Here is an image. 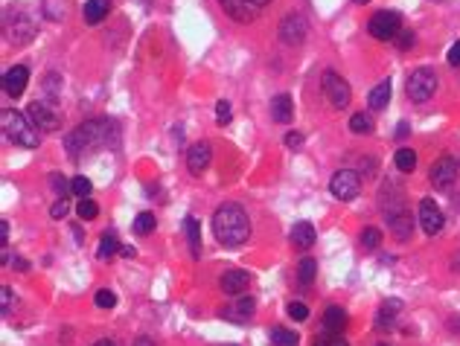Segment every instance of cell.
<instances>
[{"mask_svg":"<svg viewBox=\"0 0 460 346\" xmlns=\"http://www.w3.org/2000/svg\"><path fill=\"white\" fill-rule=\"evenodd\" d=\"M117 143H120V128H117V123L108 116L88 119V123L73 128L70 134L64 137V145H68L70 157H82V152H94V149H102V145H117Z\"/></svg>","mask_w":460,"mask_h":346,"instance_id":"cell-1","label":"cell"},{"mask_svg":"<svg viewBox=\"0 0 460 346\" xmlns=\"http://www.w3.org/2000/svg\"><path fill=\"white\" fill-rule=\"evenodd\" d=\"M213 233L225 247H242L251 236V218L239 204H221L213 212Z\"/></svg>","mask_w":460,"mask_h":346,"instance_id":"cell-2","label":"cell"},{"mask_svg":"<svg viewBox=\"0 0 460 346\" xmlns=\"http://www.w3.org/2000/svg\"><path fill=\"white\" fill-rule=\"evenodd\" d=\"M0 123H3L6 137L15 143V145H23V149H38L41 137H38V128L32 125L30 116L18 114L15 108H3V114H0Z\"/></svg>","mask_w":460,"mask_h":346,"instance_id":"cell-3","label":"cell"},{"mask_svg":"<svg viewBox=\"0 0 460 346\" xmlns=\"http://www.w3.org/2000/svg\"><path fill=\"white\" fill-rule=\"evenodd\" d=\"M321 90H323L326 102H330L335 111H344L347 105H350V99H352V90H350V85H347V79L338 76L335 70H326V73H323Z\"/></svg>","mask_w":460,"mask_h":346,"instance_id":"cell-4","label":"cell"},{"mask_svg":"<svg viewBox=\"0 0 460 346\" xmlns=\"http://www.w3.org/2000/svg\"><path fill=\"white\" fill-rule=\"evenodd\" d=\"M367 32H370L376 41H393V38L402 32V15L393 12V9L376 12V15L370 18V23H367Z\"/></svg>","mask_w":460,"mask_h":346,"instance_id":"cell-5","label":"cell"},{"mask_svg":"<svg viewBox=\"0 0 460 346\" xmlns=\"http://www.w3.org/2000/svg\"><path fill=\"white\" fill-rule=\"evenodd\" d=\"M405 90H408L411 102H428L431 96H434V90H437V73H434V70H428V68H417V70H411Z\"/></svg>","mask_w":460,"mask_h":346,"instance_id":"cell-6","label":"cell"},{"mask_svg":"<svg viewBox=\"0 0 460 346\" xmlns=\"http://www.w3.org/2000/svg\"><path fill=\"white\" fill-rule=\"evenodd\" d=\"M280 41L288 47H300L309 38V21L300 12H288V15L280 21Z\"/></svg>","mask_w":460,"mask_h":346,"instance_id":"cell-7","label":"cell"},{"mask_svg":"<svg viewBox=\"0 0 460 346\" xmlns=\"http://www.w3.org/2000/svg\"><path fill=\"white\" fill-rule=\"evenodd\" d=\"M330 192L341 201H352V198H359L361 192V175L352 169H338L332 181H330Z\"/></svg>","mask_w":460,"mask_h":346,"instance_id":"cell-8","label":"cell"},{"mask_svg":"<svg viewBox=\"0 0 460 346\" xmlns=\"http://www.w3.org/2000/svg\"><path fill=\"white\" fill-rule=\"evenodd\" d=\"M268 3L271 0H221V9H225L228 18L236 23H251V21H257L259 9Z\"/></svg>","mask_w":460,"mask_h":346,"instance_id":"cell-9","label":"cell"},{"mask_svg":"<svg viewBox=\"0 0 460 346\" xmlns=\"http://www.w3.org/2000/svg\"><path fill=\"white\" fill-rule=\"evenodd\" d=\"M457 161L454 157H449V154H443L440 161L431 166V172H428V181H431V186L434 190H449V186L457 181Z\"/></svg>","mask_w":460,"mask_h":346,"instance_id":"cell-10","label":"cell"},{"mask_svg":"<svg viewBox=\"0 0 460 346\" xmlns=\"http://www.w3.org/2000/svg\"><path fill=\"white\" fill-rule=\"evenodd\" d=\"M443 224H446L443 210L434 204V198H423V201H419V227L428 236H437L443 230Z\"/></svg>","mask_w":460,"mask_h":346,"instance_id":"cell-11","label":"cell"},{"mask_svg":"<svg viewBox=\"0 0 460 346\" xmlns=\"http://www.w3.org/2000/svg\"><path fill=\"white\" fill-rule=\"evenodd\" d=\"M26 116L32 119V125L35 128H41V131H59V114L52 111V105L47 102H32L30 108H26Z\"/></svg>","mask_w":460,"mask_h":346,"instance_id":"cell-12","label":"cell"},{"mask_svg":"<svg viewBox=\"0 0 460 346\" xmlns=\"http://www.w3.org/2000/svg\"><path fill=\"white\" fill-rule=\"evenodd\" d=\"M26 82H30V70H26L23 64H15L12 70H6V73H3V90H6V96L18 99L21 93L26 90Z\"/></svg>","mask_w":460,"mask_h":346,"instance_id":"cell-13","label":"cell"},{"mask_svg":"<svg viewBox=\"0 0 460 346\" xmlns=\"http://www.w3.org/2000/svg\"><path fill=\"white\" fill-rule=\"evenodd\" d=\"M219 285L225 294L230 297H239L248 291V285H251V276H248V271H239V268H233V271H225V276L219 279Z\"/></svg>","mask_w":460,"mask_h":346,"instance_id":"cell-14","label":"cell"},{"mask_svg":"<svg viewBox=\"0 0 460 346\" xmlns=\"http://www.w3.org/2000/svg\"><path fill=\"white\" fill-rule=\"evenodd\" d=\"M388 230L390 236L397 238V242H408V238L414 236V218L411 212H393V216H388Z\"/></svg>","mask_w":460,"mask_h":346,"instance_id":"cell-15","label":"cell"},{"mask_svg":"<svg viewBox=\"0 0 460 346\" xmlns=\"http://www.w3.org/2000/svg\"><path fill=\"white\" fill-rule=\"evenodd\" d=\"M210 157H213L210 143H195L192 149L187 152V169L192 172V175H201V172L210 166Z\"/></svg>","mask_w":460,"mask_h":346,"instance_id":"cell-16","label":"cell"},{"mask_svg":"<svg viewBox=\"0 0 460 346\" xmlns=\"http://www.w3.org/2000/svg\"><path fill=\"white\" fill-rule=\"evenodd\" d=\"M6 35H9V44H26V41H32V35H35V26L32 21L26 18V15H15V26H6Z\"/></svg>","mask_w":460,"mask_h":346,"instance_id":"cell-17","label":"cell"},{"mask_svg":"<svg viewBox=\"0 0 460 346\" xmlns=\"http://www.w3.org/2000/svg\"><path fill=\"white\" fill-rule=\"evenodd\" d=\"M323 332H330V335H341V332L347 329V312L341 309V305H330V309L323 312Z\"/></svg>","mask_w":460,"mask_h":346,"instance_id":"cell-18","label":"cell"},{"mask_svg":"<svg viewBox=\"0 0 460 346\" xmlns=\"http://www.w3.org/2000/svg\"><path fill=\"white\" fill-rule=\"evenodd\" d=\"M183 233H187L192 259H201V221L195 216H187V218H183Z\"/></svg>","mask_w":460,"mask_h":346,"instance_id":"cell-19","label":"cell"},{"mask_svg":"<svg viewBox=\"0 0 460 346\" xmlns=\"http://www.w3.org/2000/svg\"><path fill=\"white\" fill-rule=\"evenodd\" d=\"M288 238H292V245L297 250H309L314 245V227H312V221H297L292 233H288Z\"/></svg>","mask_w":460,"mask_h":346,"instance_id":"cell-20","label":"cell"},{"mask_svg":"<svg viewBox=\"0 0 460 346\" xmlns=\"http://www.w3.org/2000/svg\"><path fill=\"white\" fill-rule=\"evenodd\" d=\"M292 114H294V105H292V96L288 93H280V96H274L271 99V116H274V123H292Z\"/></svg>","mask_w":460,"mask_h":346,"instance_id":"cell-21","label":"cell"},{"mask_svg":"<svg viewBox=\"0 0 460 346\" xmlns=\"http://www.w3.org/2000/svg\"><path fill=\"white\" fill-rule=\"evenodd\" d=\"M399 312H402V303L399 300H388L382 309L376 312V329H393L397 326V317H399Z\"/></svg>","mask_w":460,"mask_h":346,"instance_id":"cell-22","label":"cell"},{"mask_svg":"<svg viewBox=\"0 0 460 346\" xmlns=\"http://www.w3.org/2000/svg\"><path fill=\"white\" fill-rule=\"evenodd\" d=\"M390 93H393L390 79H385V82H379V85L370 90V96H367V105H370L373 111H385L388 102H390Z\"/></svg>","mask_w":460,"mask_h":346,"instance_id":"cell-23","label":"cell"},{"mask_svg":"<svg viewBox=\"0 0 460 346\" xmlns=\"http://www.w3.org/2000/svg\"><path fill=\"white\" fill-rule=\"evenodd\" d=\"M108 12H111V0H88L82 9V18H85V23H99Z\"/></svg>","mask_w":460,"mask_h":346,"instance_id":"cell-24","label":"cell"},{"mask_svg":"<svg viewBox=\"0 0 460 346\" xmlns=\"http://www.w3.org/2000/svg\"><path fill=\"white\" fill-rule=\"evenodd\" d=\"M350 131H352V134H373V116L364 114V111L352 114L350 116Z\"/></svg>","mask_w":460,"mask_h":346,"instance_id":"cell-25","label":"cell"},{"mask_svg":"<svg viewBox=\"0 0 460 346\" xmlns=\"http://www.w3.org/2000/svg\"><path fill=\"white\" fill-rule=\"evenodd\" d=\"M314 274H318V262L314 259H300V265H297V283L300 285H312L314 283Z\"/></svg>","mask_w":460,"mask_h":346,"instance_id":"cell-26","label":"cell"},{"mask_svg":"<svg viewBox=\"0 0 460 346\" xmlns=\"http://www.w3.org/2000/svg\"><path fill=\"white\" fill-rule=\"evenodd\" d=\"M393 163H397L399 172H414L417 169V152L408 149V145H402V149L397 152V157H393Z\"/></svg>","mask_w":460,"mask_h":346,"instance_id":"cell-27","label":"cell"},{"mask_svg":"<svg viewBox=\"0 0 460 346\" xmlns=\"http://www.w3.org/2000/svg\"><path fill=\"white\" fill-rule=\"evenodd\" d=\"M271 343H274V346H297V343H300V338L294 335L292 329L274 326V329H271Z\"/></svg>","mask_w":460,"mask_h":346,"instance_id":"cell-28","label":"cell"},{"mask_svg":"<svg viewBox=\"0 0 460 346\" xmlns=\"http://www.w3.org/2000/svg\"><path fill=\"white\" fill-rule=\"evenodd\" d=\"M120 247H123V245L117 242V236H114L111 230L99 236V259H111V256H114Z\"/></svg>","mask_w":460,"mask_h":346,"instance_id":"cell-29","label":"cell"},{"mask_svg":"<svg viewBox=\"0 0 460 346\" xmlns=\"http://www.w3.org/2000/svg\"><path fill=\"white\" fill-rule=\"evenodd\" d=\"M251 312H254V300H251V297H245V300L236 303L233 309L221 312V314H225V317H233V320H248V317H251Z\"/></svg>","mask_w":460,"mask_h":346,"instance_id":"cell-30","label":"cell"},{"mask_svg":"<svg viewBox=\"0 0 460 346\" xmlns=\"http://www.w3.org/2000/svg\"><path fill=\"white\" fill-rule=\"evenodd\" d=\"M76 212H79V218H82V221H90V218L99 216V207H97V201H90V198H79Z\"/></svg>","mask_w":460,"mask_h":346,"instance_id":"cell-31","label":"cell"},{"mask_svg":"<svg viewBox=\"0 0 460 346\" xmlns=\"http://www.w3.org/2000/svg\"><path fill=\"white\" fill-rule=\"evenodd\" d=\"M379 245H382V230L364 227V230H361V247H364V250H376Z\"/></svg>","mask_w":460,"mask_h":346,"instance_id":"cell-32","label":"cell"},{"mask_svg":"<svg viewBox=\"0 0 460 346\" xmlns=\"http://www.w3.org/2000/svg\"><path fill=\"white\" fill-rule=\"evenodd\" d=\"M154 216H152V212H140V216L134 218V233L137 236H149L152 230H154Z\"/></svg>","mask_w":460,"mask_h":346,"instance_id":"cell-33","label":"cell"},{"mask_svg":"<svg viewBox=\"0 0 460 346\" xmlns=\"http://www.w3.org/2000/svg\"><path fill=\"white\" fill-rule=\"evenodd\" d=\"M90 190H94V186H90V181H88L85 175H79V178L70 181V192H73L76 198H90Z\"/></svg>","mask_w":460,"mask_h":346,"instance_id":"cell-34","label":"cell"},{"mask_svg":"<svg viewBox=\"0 0 460 346\" xmlns=\"http://www.w3.org/2000/svg\"><path fill=\"white\" fill-rule=\"evenodd\" d=\"M94 300H97L99 309H114V305H117V294H114L111 288H99Z\"/></svg>","mask_w":460,"mask_h":346,"instance_id":"cell-35","label":"cell"},{"mask_svg":"<svg viewBox=\"0 0 460 346\" xmlns=\"http://www.w3.org/2000/svg\"><path fill=\"white\" fill-rule=\"evenodd\" d=\"M44 90L50 93L52 99H56L59 93H61V76H59V73H47V79H44Z\"/></svg>","mask_w":460,"mask_h":346,"instance_id":"cell-36","label":"cell"},{"mask_svg":"<svg viewBox=\"0 0 460 346\" xmlns=\"http://www.w3.org/2000/svg\"><path fill=\"white\" fill-rule=\"evenodd\" d=\"M286 312H288V317H292V320H297V323H303L306 317H309V309H306L303 303H288Z\"/></svg>","mask_w":460,"mask_h":346,"instance_id":"cell-37","label":"cell"},{"mask_svg":"<svg viewBox=\"0 0 460 346\" xmlns=\"http://www.w3.org/2000/svg\"><path fill=\"white\" fill-rule=\"evenodd\" d=\"M393 41H397V47H399V50H411V47L417 44V35H414L411 30H405V32H399L397 38H393Z\"/></svg>","mask_w":460,"mask_h":346,"instance_id":"cell-38","label":"cell"},{"mask_svg":"<svg viewBox=\"0 0 460 346\" xmlns=\"http://www.w3.org/2000/svg\"><path fill=\"white\" fill-rule=\"evenodd\" d=\"M314 346H350L341 335H330V332H323V338L314 340Z\"/></svg>","mask_w":460,"mask_h":346,"instance_id":"cell-39","label":"cell"},{"mask_svg":"<svg viewBox=\"0 0 460 346\" xmlns=\"http://www.w3.org/2000/svg\"><path fill=\"white\" fill-rule=\"evenodd\" d=\"M216 119H219L221 125L230 123V102H228V99H219V102H216Z\"/></svg>","mask_w":460,"mask_h":346,"instance_id":"cell-40","label":"cell"},{"mask_svg":"<svg viewBox=\"0 0 460 346\" xmlns=\"http://www.w3.org/2000/svg\"><path fill=\"white\" fill-rule=\"evenodd\" d=\"M68 212H70V204L64 201V198H59V201L50 207V216H52V218H64V216H68Z\"/></svg>","mask_w":460,"mask_h":346,"instance_id":"cell-41","label":"cell"},{"mask_svg":"<svg viewBox=\"0 0 460 346\" xmlns=\"http://www.w3.org/2000/svg\"><path fill=\"white\" fill-rule=\"evenodd\" d=\"M0 300H3V314H9L12 312V288L9 285L0 288Z\"/></svg>","mask_w":460,"mask_h":346,"instance_id":"cell-42","label":"cell"},{"mask_svg":"<svg viewBox=\"0 0 460 346\" xmlns=\"http://www.w3.org/2000/svg\"><path fill=\"white\" fill-rule=\"evenodd\" d=\"M286 145H288V149H297V145H303V134H297V131H288V134H286Z\"/></svg>","mask_w":460,"mask_h":346,"instance_id":"cell-43","label":"cell"},{"mask_svg":"<svg viewBox=\"0 0 460 346\" xmlns=\"http://www.w3.org/2000/svg\"><path fill=\"white\" fill-rule=\"evenodd\" d=\"M50 183H52V190H56L59 195H64V192H68V181H64L61 175H52V178H50Z\"/></svg>","mask_w":460,"mask_h":346,"instance_id":"cell-44","label":"cell"},{"mask_svg":"<svg viewBox=\"0 0 460 346\" xmlns=\"http://www.w3.org/2000/svg\"><path fill=\"white\" fill-rule=\"evenodd\" d=\"M449 64L452 68H460V41L452 44V50H449Z\"/></svg>","mask_w":460,"mask_h":346,"instance_id":"cell-45","label":"cell"},{"mask_svg":"<svg viewBox=\"0 0 460 346\" xmlns=\"http://www.w3.org/2000/svg\"><path fill=\"white\" fill-rule=\"evenodd\" d=\"M9 245V224L6 221H0V247Z\"/></svg>","mask_w":460,"mask_h":346,"instance_id":"cell-46","label":"cell"},{"mask_svg":"<svg viewBox=\"0 0 460 346\" xmlns=\"http://www.w3.org/2000/svg\"><path fill=\"white\" fill-rule=\"evenodd\" d=\"M134 346H157V343H154V338H149V335H140V338L134 340Z\"/></svg>","mask_w":460,"mask_h":346,"instance_id":"cell-47","label":"cell"},{"mask_svg":"<svg viewBox=\"0 0 460 346\" xmlns=\"http://www.w3.org/2000/svg\"><path fill=\"white\" fill-rule=\"evenodd\" d=\"M12 265H15V268H18L21 274H23V271H30V262H26V259H21V256H18L15 262H12Z\"/></svg>","mask_w":460,"mask_h":346,"instance_id":"cell-48","label":"cell"},{"mask_svg":"<svg viewBox=\"0 0 460 346\" xmlns=\"http://www.w3.org/2000/svg\"><path fill=\"white\" fill-rule=\"evenodd\" d=\"M405 134H408V123H399L397 125V137H405Z\"/></svg>","mask_w":460,"mask_h":346,"instance_id":"cell-49","label":"cell"},{"mask_svg":"<svg viewBox=\"0 0 460 346\" xmlns=\"http://www.w3.org/2000/svg\"><path fill=\"white\" fill-rule=\"evenodd\" d=\"M452 271H457V274H460V250L452 256Z\"/></svg>","mask_w":460,"mask_h":346,"instance_id":"cell-50","label":"cell"},{"mask_svg":"<svg viewBox=\"0 0 460 346\" xmlns=\"http://www.w3.org/2000/svg\"><path fill=\"white\" fill-rule=\"evenodd\" d=\"M120 254H123V256H134V247H131V245H123V247H120Z\"/></svg>","mask_w":460,"mask_h":346,"instance_id":"cell-51","label":"cell"},{"mask_svg":"<svg viewBox=\"0 0 460 346\" xmlns=\"http://www.w3.org/2000/svg\"><path fill=\"white\" fill-rule=\"evenodd\" d=\"M94 346H120V343H117V340H97Z\"/></svg>","mask_w":460,"mask_h":346,"instance_id":"cell-52","label":"cell"},{"mask_svg":"<svg viewBox=\"0 0 460 346\" xmlns=\"http://www.w3.org/2000/svg\"><path fill=\"white\" fill-rule=\"evenodd\" d=\"M449 326H452V329H457V332H460V317H452V320H449Z\"/></svg>","mask_w":460,"mask_h":346,"instance_id":"cell-53","label":"cell"},{"mask_svg":"<svg viewBox=\"0 0 460 346\" xmlns=\"http://www.w3.org/2000/svg\"><path fill=\"white\" fill-rule=\"evenodd\" d=\"M352 3H359V6H364V3H370V0H352Z\"/></svg>","mask_w":460,"mask_h":346,"instance_id":"cell-54","label":"cell"},{"mask_svg":"<svg viewBox=\"0 0 460 346\" xmlns=\"http://www.w3.org/2000/svg\"><path fill=\"white\" fill-rule=\"evenodd\" d=\"M376 346H388V343H376Z\"/></svg>","mask_w":460,"mask_h":346,"instance_id":"cell-55","label":"cell"},{"mask_svg":"<svg viewBox=\"0 0 460 346\" xmlns=\"http://www.w3.org/2000/svg\"><path fill=\"white\" fill-rule=\"evenodd\" d=\"M219 3H221V0H219Z\"/></svg>","mask_w":460,"mask_h":346,"instance_id":"cell-56","label":"cell"}]
</instances>
